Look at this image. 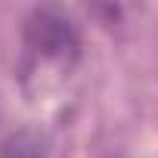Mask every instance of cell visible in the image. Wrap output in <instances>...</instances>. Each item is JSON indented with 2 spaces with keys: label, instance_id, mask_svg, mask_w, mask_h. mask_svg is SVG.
I'll return each mask as SVG.
<instances>
[{
  "label": "cell",
  "instance_id": "6da1fadb",
  "mask_svg": "<svg viewBox=\"0 0 158 158\" xmlns=\"http://www.w3.org/2000/svg\"><path fill=\"white\" fill-rule=\"evenodd\" d=\"M25 53L34 65L71 68L81 56V31L68 10L62 6H37L25 19Z\"/></svg>",
  "mask_w": 158,
  "mask_h": 158
},
{
  "label": "cell",
  "instance_id": "7a4b0ae2",
  "mask_svg": "<svg viewBox=\"0 0 158 158\" xmlns=\"http://www.w3.org/2000/svg\"><path fill=\"white\" fill-rule=\"evenodd\" d=\"M47 155L50 143L40 130H16L0 146V158H47Z\"/></svg>",
  "mask_w": 158,
  "mask_h": 158
}]
</instances>
